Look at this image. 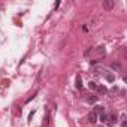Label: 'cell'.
Listing matches in <instances>:
<instances>
[{
  "mask_svg": "<svg viewBox=\"0 0 127 127\" xmlns=\"http://www.w3.org/2000/svg\"><path fill=\"white\" fill-rule=\"evenodd\" d=\"M102 72L105 73V69H103L102 66H96V67H93V73H94V75H102Z\"/></svg>",
  "mask_w": 127,
  "mask_h": 127,
  "instance_id": "3957f363",
  "label": "cell"
},
{
  "mask_svg": "<svg viewBox=\"0 0 127 127\" xmlns=\"http://www.w3.org/2000/svg\"><path fill=\"white\" fill-rule=\"evenodd\" d=\"M115 121H117V115H115V114H109V115H106V121H105V123L109 126V127H114Z\"/></svg>",
  "mask_w": 127,
  "mask_h": 127,
  "instance_id": "6da1fadb",
  "label": "cell"
},
{
  "mask_svg": "<svg viewBox=\"0 0 127 127\" xmlns=\"http://www.w3.org/2000/svg\"><path fill=\"white\" fill-rule=\"evenodd\" d=\"M106 79H108V81H109V82H112V81H114V79H115V76H114V75H111V73H109V75H106Z\"/></svg>",
  "mask_w": 127,
  "mask_h": 127,
  "instance_id": "7c38bea8",
  "label": "cell"
},
{
  "mask_svg": "<svg viewBox=\"0 0 127 127\" xmlns=\"http://www.w3.org/2000/svg\"><path fill=\"white\" fill-rule=\"evenodd\" d=\"M76 88H79V90L82 88V81H81V76H78V78H76Z\"/></svg>",
  "mask_w": 127,
  "mask_h": 127,
  "instance_id": "ba28073f",
  "label": "cell"
},
{
  "mask_svg": "<svg viewBox=\"0 0 127 127\" xmlns=\"http://www.w3.org/2000/svg\"><path fill=\"white\" fill-rule=\"evenodd\" d=\"M96 90H97L100 94H106V93H108V88H106L105 85H97V88H96Z\"/></svg>",
  "mask_w": 127,
  "mask_h": 127,
  "instance_id": "277c9868",
  "label": "cell"
},
{
  "mask_svg": "<svg viewBox=\"0 0 127 127\" xmlns=\"http://www.w3.org/2000/svg\"><path fill=\"white\" fill-rule=\"evenodd\" d=\"M96 100H97L96 96H90V97H88V103H96Z\"/></svg>",
  "mask_w": 127,
  "mask_h": 127,
  "instance_id": "30bf717a",
  "label": "cell"
},
{
  "mask_svg": "<svg viewBox=\"0 0 127 127\" xmlns=\"http://www.w3.org/2000/svg\"><path fill=\"white\" fill-rule=\"evenodd\" d=\"M121 127H127V123H126V121H124V123H123V126H121Z\"/></svg>",
  "mask_w": 127,
  "mask_h": 127,
  "instance_id": "5bb4252c",
  "label": "cell"
},
{
  "mask_svg": "<svg viewBox=\"0 0 127 127\" xmlns=\"http://www.w3.org/2000/svg\"><path fill=\"white\" fill-rule=\"evenodd\" d=\"M99 127H102V126H99Z\"/></svg>",
  "mask_w": 127,
  "mask_h": 127,
  "instance_id": "9a60e30c",
  "label": "cell"
},
{
  "mask_svg": "<svg viewBox=\"0 0 127 127\" xmlns=\"http://www.w3.org/2000/svg\"><path fill=\"white\" fill-rule=\"evenodd\" d=\"M99 120H100L102 123H105V121H106V114H105V112H102V114H99Z\"/></svg>",
  "mask_w": 127,
  "mask_h": 127,
  "instance_id": "9c48e42d",
  "label": "cell"
},
{
  "mask_svg": "<svg viewBox=\"0 0 127 127\" xmlns=\"http://www.w3.org/2000/svg\"><path fill=\"white\" fill-rule=\"evenodd\" d=\"M33 115H34V111H31V112H30V115H28V120H31V118H33Z\"/></svg>",
  "mask_w": 127,
  "mask_h": 127,
  "instance_id": "4fadbf2b",
  "label": "cell"
},
{
  "mask_svg": "<svg viewBox=\"0 0 127 127\" xmlns=\"http://www.w3.org/2000/svg\"><path fill=\"white\" fill-rule=\"evenodd\" d=\"M112 69H114V70H121V66H120L118 63H114V64H112Z\"/></svg>",
  "mask_w": 127,
  "mask_h": 127,
  "instance_id": "8fae6325",
  "label": "cell"
},
{
  "mask_svg": "<svg viewBox=\"0 0 127 127\" xmlns=\"http://www.w3.org/2000/svg\"><path fill=\"white\" fill-rule=\"evenodd\" d=\"M114 0H103V3H102V6H103V9H106V11H111L112 8H114Z\"/></svg>",
  "mask_w": 127,
  "mask_h": 127,
  "instance_id": "7a4b0ae2",
  "label": "cell"
},
{
  "mask_svg": "<svg viewBox=\"0 0 127 127\" xmlns=\"http://www.w3.org/2000/svg\"><path fill=\"white\" fill-rule=\"evenodd\" d=\"M102 112H105V108L100 106V105H97V106L94 108V114H102Z\"/></svg>",
  "mask_w": 127,
  "mask_h": 127,
  "instance_id": "8992f818",
  "label": "cell"
},
{
  "mask_svg": "<svg viewBox=\"0 0 127 127\" xmlns=\"http://www.w3.org/2000/svg\"><path fill=\"white\" fill-rule=\"evenodd\" d=\"M88 121H90V123H96V121H97V115H96L94 112H91V114L88 115Z\"/></svg>",
  "mask_w": 127,
  "mask_h": 127,
  "instance_id": "5b68a950",
  "label": "cell"
},
{
  "mask_svg": "<svg viewBox=\"0 0 127 127\" xmlns=\"http://www.w3.org/2000/svg\"><path fill=\"white\" fill-rule=\"evenodd\" d=\"M88 88H90V90H96V88H97V84L93 82V81H90V82H88Z\"/></svg>",
  "mask_w": 127,
  "mask_h": 127,
  "instance_id": "52a82bcc",
  "label": "cell"
}]
</instances>
